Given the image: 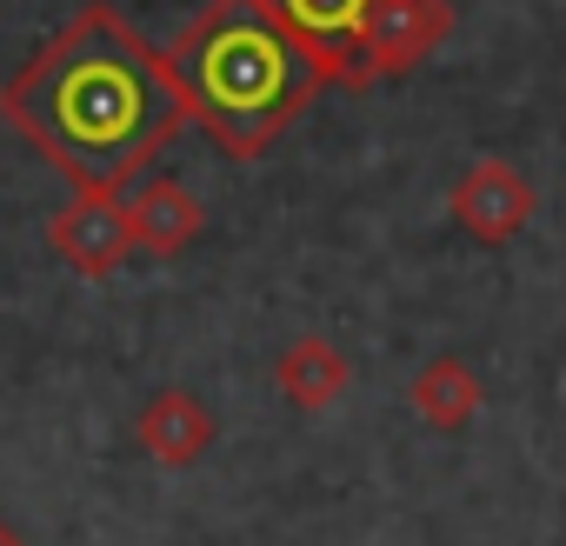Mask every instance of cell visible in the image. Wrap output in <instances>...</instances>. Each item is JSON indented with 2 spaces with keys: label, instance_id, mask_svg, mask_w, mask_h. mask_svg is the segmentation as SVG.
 I'll use <instances>...</instances> for the list:
<instances>
[{
  "label": "cell",
  "instance_id": "277c9868",
  "mask_svg": "<svg viewBox=\"0 0 566 546\" xmlns=\"http://www.w3.org/2000/svg\"><path fill=\"white\" fill-rule=\"evenodd\" d=\"M453 34V8L447 0H374L367 8V28H360V61H367V81H400L413 74L420 61L440 54V41Z\"/></svg>",
  "mask_w": 566,
  "mask_h": 546
},
{
  "label": "cell",
  "instance_id": "ba28073f",
  "mask_svg": "<svg viewBox=\"0 0 566 546\" xmlns=\"http://www.w3.org/2000/svg\"><path fill=\"white\" fill-rule=\"evenodd\" d=\"M127 220H134V246H147L154 260L187 253V246L200 240V227H207L200 200H193L180 180H167V174H154V180H140V187L127 193Z\"/></svg>",
  "mask_w": 566,
  "mask_h": 546
},
{
  "label": "cell",
  "instance_id": "9c48e42d",
  "mask_svg": "<svg viewBox=\"0 0 566 546\" xmlns=\"http://www.w3.org/2000/svg\"><path fill=\"white\" fill-rule=\"evenodd\" d=\"M347 380H354L347 354H340L334 340H321V334L287 340V347H280V360H273V387H280V400L301 407V413H327V407L347 393Z\"/></svg>",
  "mask_w": 566,
  "mask_h": 546
},
{
  "label": "cell",
  "instance_id": "3957f363",
  "mask_svg": "<svg viewBox=\"0 0 566 546\" xmlns=\"http://www.w3.org/2000/svg\"><path fill=\"white\" fill-rule=\"evenodd\" d=\"M48 246L61 253V266L81 273V281H107V273L134 253L127 200L101 193V187H74V200L48 213Z\"/></svg>",
  "mask_w": 566,
  "mask_h": 546
},
{
  "label": "cell",
  "instance_id": "5b68a950",
  "mask_svg": "<svg viewBox=\"0 0 566 546\" xmlns=\"http://www.w3.org/2000/svg\"><path fill=\"white\" fill-rule=\"evenodd\" d=\"M374 0H273V14L287 21V34L301 41V54L321 67L327 87H374L367 61H360V28H367Z\"/></svg>",
  "mask_w": 566,
  "mask_h": 546
},
{
  "label": "cell",
  "instance_id": "52a82bcc",
  "mask_svg": "<svg viewBox=\"0 0 566 546\" xmlns=\"http://www.w3.org/2000/svg\"><path fill=\"white\" fill-rule=\"evenodd\" d=\"M134 440H140L160 466H193V460L213 453L220 427H213V407H207L200 393H187V387H160V393L140 407Z\"/></svg>",
  "mask_w": 566,
  "mask_h": 546
},
{
  "label": "cell",
  "instance_id": "7a4b0ae2",
  "mask_svg": "<svg viewBox=\"0 0 566 546\" xmlns=\"http://www.w3.org/2000/svg\"><path fill=\"white\" fill-rule=\"evenodd\" d=\"M167 67L180 81L187 120L227 160H260L327 87L273 0H207L167 41Z\"/></svg>",
  "mask_w": 566,
  "mask_h": 546
},
{
  "label": "cell",
  "instance_id": "6da1fadb",
  "mask_svg": "<svg viewBox=\"0 0 566 546\" xmlns=\"http://www.w3.org/2000/svg\"><path fill=\"white\" fill-rule=\"evenodd\" d=\"M0 120L74 187L120 193L187 127V101L167 48L140 41L120 8L94 0L21 74H8Z\"/></svg>",
  "mask_w": 566,
  "mask_h": 546
},
{
  "label": "cell",
  "instance_id": "30bf717a",
  "mask_svg": "<svg viewBox=\"0 0 566 546\" xmlns=\"http://www.w3.org/2000/svg\"><path fill=\"white\" fill-rule=\"evenodd\" d=\"M407 400H413V413H420L433 433H460V427H473V413L486 407V387H480V374H473L460 354H433V360H420V374L407 380Z\"/></svg>",
  "mask_w": 566,
  "mask_h": 546
},
{
  "label": "cell",
  "instance_id": "8fae6325",
  "mask_svg": "<svg viewBox=\"0 0 566 546\" xmlns=\"http://www.w3.org/2000/svg\"><path fill=\"white\" fill-rule=\"evenodd\" d=\"M0 546H28V539H21V526H14V519H0Z\"/></svg>",
  "mask_w": 566,
  "mask_h": 546
},
{
  "label": "cell",
  "instance_id": "8992f818",
  "mask_svg": "<svg viewBox=\"0 0 566 546\" xmlns=\"http://www.w3.org/2000/svg\"><path fill=\"white\" fill-rule=\"evenodd\" d=\"M447 213L480 240V246H506L533 213H539V193H533V180L513 167V160H473L460 180H453V193H447Z\"/></svg>",
  "mask_w": 566,
  "mask_h": 546
}]
</instances>
